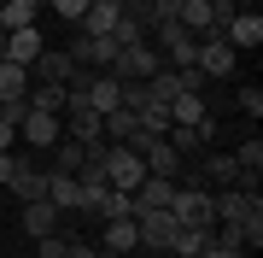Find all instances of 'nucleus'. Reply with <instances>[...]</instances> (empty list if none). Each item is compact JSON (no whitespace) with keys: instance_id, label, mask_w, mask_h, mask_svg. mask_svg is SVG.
Wrapping results in <instances>:
<instances>
[{"instance_id":"f257e3e1","label":"nucleus","mask_w":263,"mask_h":258,"mask_svg":"<svg viewBox=\"0 0 263 258\" xmlns=\"http://www.w3.org/2000/svg\"><path fill=\"white\" fill-rule=\"evenodd\" d=\"M170 217L187 223V229H211V223H216V194H211V188H187V182H176V194H170Z\"/></svg>"},{"instance_id":"f03ea898","label":"nucleus","mask_w":263,"mask_h":258,"mask_svg":"<svg viewBox=\"0 0 263 258\" xmlns=\"http://www.w3.org/2000/svg\"><path fill=\"white\" fill-rule=\"evenodd\" d=\"M141 182H146V159L135 153V147L111 141V153H105V188H117V194H135Z\"/></svg>"},{"instance_id":"7ed1b4c3","label":"nucleus","mask_w":263,"mask_h":258,"mask_svg":"<svg viewBox=\"0 0 263 258\" xmlns=\"http://www.w3.org/2000/svg\"><path fill=\"white\" fill-rule=\"evenodd\" d=\"M135 235H141V247L135 252H170V240H176V217L164 211H135Z\"/></svg>"},{"instance_id":"20e7f679","label":"nucleus","mask_w":263,"mask_h":258,"mask_svg":"<svg viewBox=\"0 0 263 258\" xmlns=\"http://www.w3.org/2000/svg\"><path fill=\"white\" fill-rule=\"evenodd\" d=\"M65 135L82 141V147H94V141H105V117H100L82 94H70V106H65Z\"/></svg>"},{"instance_id":"39448f33","label":"nucleus","mask_w":263,"mask_h":258,"mask_svg":"<svg viewBox=\"0 0 263 258\" xmlns=\"http://www.w3.org/2000/svg\"><path fill=\"white\" fill-rule=\"evenodd\" d=\"M216 223H263V200H257V188H228V194H216Z\"/></svg>"},{"instance_id":"423d86ee","label":"nucleus","mask_w":263,"mask_h":258,"mask_svg":"<svg viewBox=\"0 0 263 258\" xmlns=\"http://www.w3.org/2000/svg\"><path fill=\"white\" fill-rule=\"evenodd\" d=\"M65 53H70L82 71H111V59H117V41H111V36H82V29H76Z\"/></svg>"},{"instance_id":"0eeeda50","label":"nucleus","mask_w":263,"mask_h":258,"mask_svg":"<svg viewBox=\"0 0 263 258\" xmlns=\"http://www.w3.org/2000/svg\"><path fill=\"white\" fill-rule=\"evenodd\" d=\"M152 71H158L152 41H141V47H117V59H111V77H117V82H146Z\"/></svg>"},{"instance_id":"6e6552de","label":"nucleus","mask_w":263,"mask_h":258,"mask_svg":"<svg viewBox=\"0 0 263 258\" xmlns=\"http://www.w3.org/2000/svg\"><path fill=\"white\" fill-rule=\"evenodd\" d=\"M59 223H65V211H59L53 200H24V205H18V229H24L29 240L59 235Z\"/></svg>"},{"instance_id":"1a4fd4ad","label":"nucleus","mask_w":263,"mask_h":258,"mask_svg":"<svg viewBox=\"0 0 263 258\" xmlns=\"http://www.w3.org/2000/svg\"><path fill=\"white\" fill-rule=\"evenodd\" d=\"M193 65L205 71V77H216V82H222V77H234V65H240V53L228 47L222 36H199V59H193Z\"/></svg>"},{"instance_id":"9d476101","label":"nucleus","mask_w":263,"mask_h":258,"mask_svg":"<svg viewBox=\"0 0 263 258\" xmlns=\"http://www.w3.org/2000/svg\"><path fill=\"white\" fill-rule=\"evenodd\" d=\"M152 29H158V41H164V53H170V65H193V59H199V36H193V29H181L176 18H164V24H152Z\"/></svg>"},{"instance_id":"9b49d317","label":"nucleus","mask_w":263,"mask_h":258,"mask_svg":"<svg viewBox=\"0 0 263 258\" xmlns=\"http://www.w3.org/2000/svg\"><path fill=\"white\" fill-rule=\"evenodd\" d=\"M12 194H18V205L24 200H47V170H41L35 159H18L12 153V182H6Z\"/></svg>"},{"instance_id":"f8f14e48","label":"nucleus","mask_w":263,"mask_h":258,"mask_svg":"<svg viewBox=\"0 0 263 258\" xmlns=\"http://www.w3.org/2000/svg\"><path fill=\"white\" fill-rule=\"evenodd\" d=\"M76 71H82V65H76V59L70 53H59V47H41V59H35V65H29V82H76Z\"/></svg>"},{"instance_id":"ddd939ff","label":"nucleus","mask_w":263,"mask_h":258,"mask_svg":"<svg viewBox=\"0 0 263 258\" xmlns=\"http://www.w3.org/2000/svg\"><path fill=\"white\" fill-rule=\"evenodd\" d=\"M222 41H228L234 53H240V47H257V41H263V18H257V6H240L234 18H228Z\"/></svg>"},{"instance_id":"4468645a","label":"nucleus","mask_w":263,"mask_h":258,"mask_svg":"<svg viewBox=\"0 0 263 258\" xmlns=\"http://www.w3.org/2000/svg\"><path fill=\"white\" fill-rule=\"evenodd\" d=\"M41 47H47V41H41V29L35 24H24V29H6V59H12V65H35V59H41Z\"/></svg>"},{"instance_id":"2eb2a0df","label":"nucleus","mask_w":263,"mask_h":258,"mask_svg":"<svg viewBox=\"0 0 263 258\" xmlns=\"http://www.w3.org/2000/svg\"><path fill=\"white\" fill-rule=\"evenodd\" d=\"M18 135L29 147H53L59 135H65V117H53V112H24V124H18Z\"/></svg>"},{"instance_id":"dca6fc26","label":"nucleus","mask_w":263,"mask_h":258,"mask_svg":"<svg viewBox=\"0 0 263 258\" xmlns=\"http://www.w3.org/2000/svg\"><path fill=\"white\" fill-rule=\"evenodd\" d=\"M211 129H216V124H170V129H164V141L176 147L181 159H193V153H205V141H211Z\"/></svg>"},{"instance_id":"f3484780","label":"nucleus","mask_w":263,"mask_h":258,"mask_svg":"<svg viewBox=\"0 0 263 258\" xmlns=\"http://www.w3.org/2000/svg\"><path fill=\"white\" fill-rule=\"evenodd\" d=\"M29 112H53V117H65V106H70V88L65 82H29Z\"/></svg>"},{"instance_id":"a211bd4d","label":"nucleus","mask_w":263,"mask_h":258,"mask_svg":"<svg viewBox=\"0 0 263 258\" xmlns=\"http://www.w3.org/2000/svg\"><path fill=\"white\" fill-rule=\"evenodd\" d=\"M170 194H176V182H170V176H146L141 188L129 194V200H135V211H164V205H170Z\"/></svg>"},{"instance_id":"6ab92c4d","label":"nucleus","mask_w":263,"mask_h":258,"mask_svg":"<svg viewBox=\"0 0 263 258\" xmlns=\"http://www.w3.org/2000/svg\"><path fill=\"white\" fill-rule=\"evenodd\" d=\"M141 159H146V176H170V182L181 176V153H176L170 141H152V147H146Z\"/></svg>"},{"instance_id":"aec40b11","label":"nucleus","mask_w":263,"mask_h":258,"mask_svg":"<svg viewBox=\"0 0 263 258\" xmlns=\"http://www.w3.org/2000/svg\"><path fill=\"white\" fill-rule=\"evenodd\" d=\"M47 200H53L59 211H76V205H82V182L65 176V170H47Z\"/></svg>"},{"instance_id":"412c9836","label":"nucleus","mask_w":263,"mask_h":258,"mask_svg":"<svg viewBox=\"0 0 263 258\" xmlns=\"http://www.w3.org/2000/svg\"><path fill=\"white\" fill-rule=\"evenodd\" d=\"M205 176L211 182H228V188H257V182H246V170L234 164V153H211L205 159Z\"/></svg>"},{"instance_id":"4be33fe9","label":"nucleus","mask_w":263,"mask_h":258,"mask_svg":"<svg viewBox=\"0 0 263 258\" xmlns=\"http://www.w3.org/2000/svg\"><path fill=\"white\" fill-rule=\"evenodd\" d=\"M41 12H47V0H0V24H6V29H24V24H35Z\"/></svg>"},{"instance_id":"5701e85b","label":"nucleus","mask_w":263,"mask_h":258,"mask_svg":"<svg viewBox=\"0 0 263 258\" xmlns=\"http://www.w3.org/2000/svg\"><path fill=\"white\" fill-rule=\"evenodd\" d=\"M170 124H211L205 94H176V100H170Z\"/></svg>"},{"instance_id":"b1692460","label":"nucleus","mask_w":263,"mask_h":258,"mask_svg":"<svg viewBox=\"0 0 263 258\" xmlns=\"http://www.w3.org/2000/svg\"><path fill=\"white\" fill-rule=\"evenodd\" d=\"M105 247H111V252H135V247H141L135 217H105Z\"/></svg>"},{"instance_id":"393cba45","label":"nucleus","mask_w":263,"mask_h":258,"mask_svg":"<svg viewBox=\"0 0 263 258\" xmlns=\"http://www.w3.org/2000/svg\"><path fill=\"white\" fill-rule=\"evenodd\" d=\"M176 24L193 29V36H205V29H211V0H181V6H176Z\"/></svg>"},{"instance_id":"a878e982","label":"nucleus","mask_w":263,"mask_h":258,"mask_svg":"<svg viewBox=\"0 0 263 258\" xmlns=\"http://www.w3.org/2000/svg\"><path fill=\"white\" fill-rule=\"evenodd\" d=\"M18 94H29V71L12 65V59H0V100H18Z\"/></svg>"},{"instance_id":"bb28decb","label":"nucleus","mask_w":263,"mask_h":258,"mask_svg":"<svg viewBox=\"0 0 263 258\" xmlns=\"http://www.w3.org/2000/svg\"><path fill=\"white\" fill-rule=\"evenodd\" d=\"M117 12H123V6H88V12H82V24H76V29H82V36H111Z\"/></svg>"},{"instance_id":"cd10ccee","label":"nucleus","mask_w":263,"mask_h":258,"mask_svg":"<svg viewBox=\"0 0 263 258\" xmlns=\"http://www.w3.org/2000/svg\"><path fill=\"white\" fill-rule=\"evenodd\" d=\"M111 41H117V47H141V41H146V24H141V18H129V12H117Z\"/></svg>"},{"instance_id":"c85d7f7f","label":"nucleus","mask_w":263,"mask_h":258,"mask_svg":"<svg viewBox=\"0 0 263 258\" xmlns=\"http://www.w3.org/2000/svg\"><path fill=\"white\" fill-rule=\"evenodd\" d=\"M234 164L246 170V182H257V170H263V141H257V135H246V141H240V153H234Z\"/></svg>"},{"instance_id":"c756f323","label":"nucleus","mask_w":263,"mask_h":258,"mask_svg":"<svg viewBox=\"0 0 263 258\" xmlns=\"http://www.w3.org/2000/svg\"><path fill=\"white\" fill-rule=\"evenodd\" d=\"M59 164H53V170H65V176H76V170H82V153H88V147L82 141H70V135H59Z\"/></svg>"},{"instance_id":"7c9ffc66","label":"nucleus","mask_w":263,"mask_h":258,"mask_svg":"<svg viewBox=\"0 0 263 258\" xmlns=\"http://www.w3.org/2000/svg\"><path fill=\"white\" fill-rule=\"evenodd\" d=\"M129 135H135V112H123V106L105 112V141H129Z\"/></svg>"},{"instance_id":"2f4dec72","label":"nucleus","mask_w":263,"mask_h":258,"mask_svg":"<svg viewBox=\"0 0 263 258\" xmlns=\"http://www.w3.org/2000/svg\"><path fill=\"white\" fill-rule=\"evenodd\" d=\"M100 217H135V200H129V194H117V188H105V205H100Z\"/></svg>"},{"instance_id":"473e14b6","label":"nucleus","mask_w":263,"mask_h":258,"mask_svg":"<svg viewBox=\"0 0 263 258\" xmlns=\"http://www.w3.org/2000/svg\"><path fill=\"white\" fill-rule=\"evenodd\" d=\"M65 247H70V235H41L35 240V258H65Z\"/></svg>"},{"instance_id":"72a5a7b5","label":"nucleus","mask_w":263,"mask_h":258,"mask_svg":"<svg viewBox=\"0 0 263 258\" xmlns=\"http://www.w3.org/2000/svg\"><path fill=\"white\" fill-rule=\"evenodd\" d=\"M228 18H234V6H228V0H211V29H205V36H222Z\"/></svg>"},{"instance_id":"f704fd0d","label":"nucleus","mask_w":263,"mask_h":258,"mask_svg":"<svg viewBox=\"0 0 263 258\" xmlns=\"http://www.w3.org/2000/svg\"><path fill=\"white\" fill-rule=\"evenodd\" d=\"M47 6L59 12L65 24H82V12H88V0H47Z\"/></svg>"},{"instance_id":"c9c22d12","label":"nucleus","mask_w":263,"mask_h":258,"mask_svg":"<svg viewBox=\"0 0 263 258\" xmlns=\"http://www.w3.org/2000/svg\"><path fill=\"white\" fill-rule=\"evenodd\" d=\"M240 112L257 124V117H263V88H240Z\"/></svg>"},{"instance_id":"e433bc0d","label":"nucleus","mask_w":263,"mask_h":258,"mask_svg":"<svg viewBox=\"0 0 263 258\" xmlns=\"http://www.w3.org/2000/svg\"><path fill=\"white\" fill-rule=\"evenodd\" d=\"M24 112H29L24 94H18V100H0V117H6V124H24Z\"/></svg>"},{"instance_id":"4c0bfd02","label":"nucleus","mask_w":263,"mask_h":258,"mask_svg":"<svg viewBox=\"0 0 263 258\" xmlns=\"http://www.w3.org/2000/svg\"><path fill=\"white\" fill-rule=\"evenodd\" d=\"M12 141H18V124H6V117H0V153H12Z\"/></svg>"},{"instance_id":"58836bf2","label":"nucleus","mask_w":263,"mask_h":258,"mask_svg":"<svg viewBox=\"0 0 263 258\" xmlns=\"http://www.w3.org/2000/svg\"><path fill=\"white\" fill-rule=\"evenodd\" d=\"M65 258H94V247H82V240H70V247H65Z\"/></svg>"},{"instance_id":"ea45409f","label":"nucleus","mask_w":263,"mask_h":258,"mask_svg":"<svg viewBox=\"0 0 263 258\" xmlns=\"http://www.w3.org/2000/svg\"><path fill=\"white\" fill-rule=\"evenodd\" d=\"M12 182V153H0V188Z\"/></svg>"},{"instance_id":"a19ab883","label":"nucleus","mask_w":263,"mask_h":258,"mask_svg":"<svg viewBox=\"0 0 263 258\" xmlns=\"http://www.w3.org/2000/svg\"><path fill=\"white\" fill-rule=\"evenodd\" d=\"M94 258H129V252H111V247H100V252H94Z\"/></svg>"},{"instance_id":"79ce46f5","label":"nucleus","mask_w":263,"mask_h":258,"mask_svg":"<svg viewBox=\"0 0 263 258\" xmlns=\"http://www.w3.org/2000/svg\"><path fill=\"white\" fill-rule=\"evenodd\" d=\"M129 258H170V252H129Z\"/></svg>"},{"instance_id":"37998d69","label":"nucleus","mask_w":263,"mask_h":258,"mask_svg":"<svg viewBox=\"0 0 263 258\" xmlns=\"http://www.w3.org/2000/svg\"><path fill=\"white\" fill-rule=\"evenodd\" d=\"M228 6H234V12H240V6H252V0H228Z\"/></svg>"}]
</instances>
